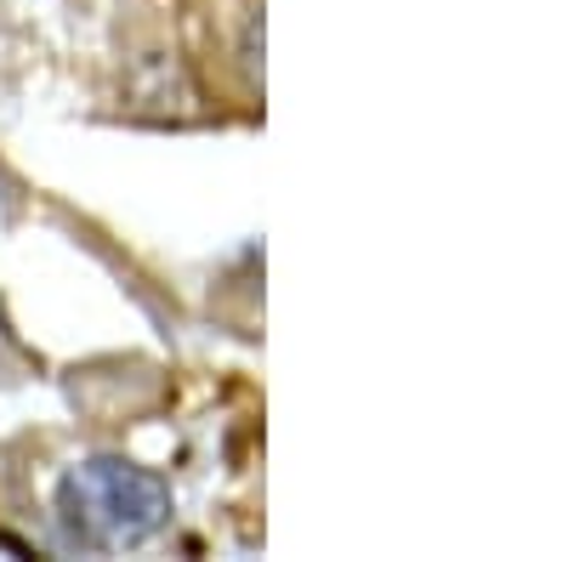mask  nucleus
<instances>
[{"mask_svg": "<svg viewBox=\"0 0 568 562\" xmlns=\"http://www.w3.org/2000/svg\"><path fill=\"white\" fill-rule=\"evenodd\" d=\"M58 518L69 540L91 551H125L154 540L171 523V489L149 466L120 460V454H91L69 466L58 483Z\"/></svg>", "mask_w": 568, "mask_h": 562, "instance_id": "nucleus-1", "label": "nucleus"}]
</instances>
